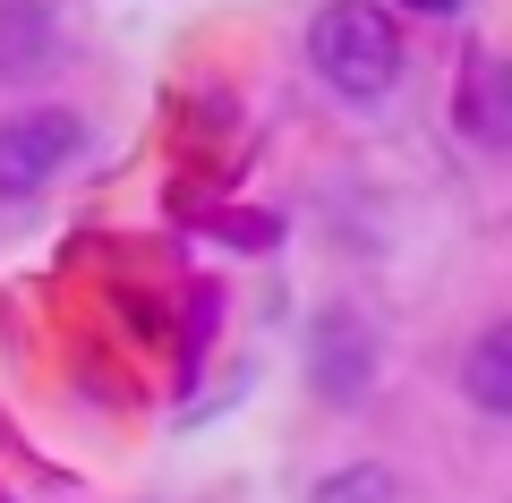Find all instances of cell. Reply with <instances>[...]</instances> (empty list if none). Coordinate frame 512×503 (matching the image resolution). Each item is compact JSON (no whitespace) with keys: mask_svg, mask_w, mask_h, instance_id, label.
<instances>
[{"mask_svg":"<svg viewBox=\"0 0 512 503\" xmlns=\"http://www.w3.org/2000/svg\"><path fill=\"white\" fill-rule=\"evenodd\" d=\"M461 128L478 145H504L512 111H504V60L495 52H470V77H461Z\"/></svg>","mask_w":512,"mask_h":503,"instance_id":"cell-5","label":"cell"},{"mask_svg":"<svg viewBox=\"0 0 512 503\" xmlns=\"http://www.w3.org/2000/svg\"><path fill=\"white\" fill-rule=\"evenodd\" d=\"M402 9H427V18H444V9H461V0H402Z\"/></svg>","mask_w":512,"mask_h":503,"instance_id":"cell-8","label":"cell"},{"mask_svg":"<svg viewBox=\"0 0 512 503\" xmlns=\"http://www.w3.org/2000/svg\"><path fill=\"white\" fill-rule=\"evenodd\" d=\"M367 376H376V333H359V316H325V333H316V384L333 401H359Z\"/></svg>","mask_w":512,"mask_h":503,"instance_id":"cell-4","label":"cell"},{"mask_svg":"<svg viewBox=\"0 0 512 503\" xmlns=\"http://www.w3.org/2000/svg\"><path fill=\"white\" fill-rule=\"evenodd\" d=\"M77 111H18L0 128V197H35L60 180V162L77 154Z\"/></svg>","mask_w":512,"mask_h":503,"instance_id":"cell-2","label":"cell"},{"mask_svg":"<svg viewBox=\"0 0 512 503\" xmlns=\"http://www.w3.org/2000/svg\"><path fill=\"white\" fill-rule=\"evenodd\" d=\"M470 401H478L487 418L512 410V333H504V324H487L478 350H470Z\"/></svg>","mask_w":512,"mask_h":503,"instance_id":"cell-6","label":"cell"},{"mask_svg":"<svg viewBox=\"0 0 512 503\" xmlns=\"http://www.w3.org/2000/svg\"><path fill=\"white\" fill-rule=\"evenodd\" d=\"M60 60V18L43 0H0V77H35Z\"/></svg>","mask_w":512,"mask_h":503,"instance_id":"cell-3","label":"cell"},{"mask_svg":"<svg viewBox=\"0 0 512 503\" xmlns=\"http://www.w3.org/2000/svg\"><path fill=\"white\" fill-rule=\"evenodd\" d=\"M308 60H316V77H325L342 103H376V94H393V77H402V35H393V18L367 9V0H333L308 26Z\"/></svg>","mask_w":512,"mask_h":503,"instance_id":"cell-1","label":"cell"},{"mask_svg":"<svg viewBox=\"0 0 512 503\" xmlns=\"http://www.w3.org/2000/svg\"><path fill=\"white\" fill-rule=\"evenodd\" d=\"M316 503H393V478H384L376 461H359L350 478H333V486H325Z\"/></svg>","mask_w":512,"mask_h":503,"instance_id":"cell-7","label":"cell"}]
</instances>
